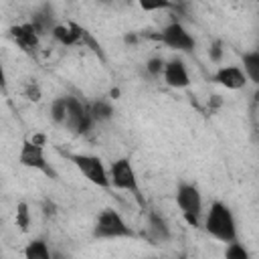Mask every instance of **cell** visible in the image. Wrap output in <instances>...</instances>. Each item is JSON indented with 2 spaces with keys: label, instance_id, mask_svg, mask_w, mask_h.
<instances>
[{
  "label": "cell",
  "instance_id": "6da1fadb",
  "mask_svg": "<svg viewBox=\"0 0 259 259\" xmlns=\"http://www.w3.org/2000/svg\"><path fill=\"white\" fill-rule=\"evenodd\" d=\"M202 229H204L206 235H210L212 239H217V241H221L225 245L237 241V221H235V214L221 200H214L208 206V210L204 212Z\"/></svg>",
  "mask_w": 259,
  "mask_h": 259
},
{
  "label": "cell",
  "instance_id": "7a4b0ae2",
  "mask_svg": "<svg viewBox=\"0 0 259 259\" xmlns=\"http://www.w3.org/2000/svg\"><path fill=\"white\" fill-rule=\"evenodd\" d=\"M174 200H176V206H178L182 219L186 221V225L192 227V229H198L202 219H204L202 217V212H204L202 194H200L198 186L192 184V182H180L176 186Z\"/></svg>",
  "mask_w": 259,
  "mask_h": 259
},
{
  "label": "cell",
  "instance_id": "3957f363",
  "mask_svg": "<svg viewBox=\"0 0 259 259\" xmlns=\"http://www.w3.org/2000/svg\"><path fill=\"white\" fill-rule=\"evenodd\" d=\"M130 237H136V233L115 208L107 206L97 214L93 223V239L109 241V239H130Z\"/></svg>",
  "mask_w": 259,
  "mask_h": 259
},
{
  "label": "cell",
  "instance_id": "277c9868",
  "mask_svg": "<svg viewBox=\"0 0 259 259\" xmlns=\"http://www.w3.org/2000/svg\"><path fill=\"white\" fill-rule=\"evenodd\" d=\"M71 162L75 164V168L85 176L87 182L99 186V188H111V180H109V168L103 164V160L99 156L93 154H71L69 156Z\"/></svg>",
  "mask_w": 259,
  "mask_h": 259
},
{
  "label": "cell",
  "instance_id": "5b68a950",
  "mask_svg": "<svg viewBox=\"0 0 259 259\" xmlns=\"http://www.w3.org/2000/svg\"><path fill=\"white\" fill-rule=\"evenodd\" d=\"M109 180L111 186L117 190H125L130 194H134L138 198V202L142 204V194H140V180L138 174L132 166V162L127 158H117L111 162L109 166Z\"/></svg>",
  "mask_w": 259,
  "mask_h": 259
},
{
  "label": "cell",
  "instance_id": "8992f818",
  "mask_svg": "<svg viewBox=\"0 0 259 259\" xmlns=\"http://www.w3.org/2000/svg\"><path fill=\"white\" fill-rule=\"evenodd\" d=\"M95 125V119L89 111V105H85L81 99L67 95V121L65 127H69L77 136H87Z\"/></svg>",
  "mask_w": 259,
  "mask_h": 259
},
{
  "label": "cell",
  "instance_id": "52a82bcc",
  "mask_svg": "<svg viewBox=\"0 0 259 259\" xmlns=\"http://www.w3.org/2000/svg\"><path fill=\"white\" fill-rule=\"evenodd\" d=\"M156 38L162 42V45H166L168 49H172V51H178V53H190L192 49H194V36L184 28V24L180 22V20H172V22H168L158 34H156Z\"/></svg>",
  "mask_w": 259,
  "mask_h": 259
},
{
  "label": "cell",
  "instance_id": "ba28073f",
  "mask_svg": "<svg viewBox=\"0 0 259 259\" xmlns=\"http://www.w3.org/2000/svg\"><path fill=\"white\" fill-rule=\"evenodd\" d=\"M18 162L20 166L24 168H30V170H38L51 178H57L55 170L51 168V164L47 162V156H45V148L32 140H24L22 146H20V152H18Z\"/></svg>",
  "mask_w": 259,
  "mask_h": 259
},
{
  "label": "cell",
  "instance_id": "9c48e42d",
  "mask_svg": "<svg viewBox=\"0 0 259 259\" xmlns=\"http://www.w3.org/2000/svg\"><path fill=\"white\" fill-rule=\"evenodd\" d=\"M162 79L168 87L172 89H186L190 85V75H188V69L184 65V61L180 57H172L170 61H166V67H164V73H162Z\"/></svg>",
  "mask_w": 259,
  "mask_h": 259
},
{
  "label": "cell",
  "instance_id": "30bf717a",
  "mask_svg": "<svg viewBox=\"0 0 259 259\" xmlns=\"http://www.w3.org/2000/svg\"><path fill=\"white\" fill-rule=\"evenodd\" d=\"M212 81L225 89H231V91H237V89H243L245 83H247V75L245 71L239 67V65H223L214 71L212 75Z\"/></svg>",
  "mask_w": 259,
  "mask_h": 259
},
{
  "label": "cell",
  "instance_id": "8fae6325",
  "mask_svg": "<svg viewBox=\"0 0 259 259\" xmlns=\"http://www.w3.org/2000/svg\"><path fill=\"white\" fill-rule=\"evenodd\" d=\"M10 36L24 49V51H34L38 47V32L34 30V26L30 22H24V24H18V26H12L10 28Z\"/></svg>",
  "mask_w": 259,
  "mask_h": 259
},
{
  "label": "cell",
  "instance_id": "7c38bea8",
  "mask_svg": "<svg viewBox=\"0 0 259 259\" xmlns=\"http://www.w3.org/2000/svg\"><path fill=\"white\" fill-rule=\"evenodd\" d=\"M53 38L65 47H73V45H81V26L75 22L69 24H57L53 30Z\"/></svg>",
  "mask_w": 259,
  "mask_h": 259
},
{
  "label": "cell",
  "instance_id": "4fadbf2b",
  "mask_svg": "<svg viewBox=\"0 0 259 259\" xmlns=\"http://www.w3.org/2000/svg\"><path fill=\"white\" fill-rule=\"evenodd\" d=\"M22 253H24V259H55L49 243L45 239H40V237L30 239Z\"/></svg>",
  "mask_w": 259,
  "mask_h": 259
},
{
  "label": "cell",
  "instance_id": "5bb4252c",
  "mask_svg": "<svg viewBox=\"0 0 259 259\" xmlns=\"http://www.w3.org/2000/svg\"><path fill=\"white\" fill-rule=\"evenodd\" d=\"M30 24H32L34 30L38 32V36H42V34H47V32L53 34V30H55V26H57V24H55V16H53V12H51L49 6H42V8L32 16Z\"/></svg>",
  "mask_w": 259,
  "mask_h": 259
},
{
  "label": "cell",
  "instance_id": "9a60e30c",
  "mask_svg": "<svg viewBox=\"0 0 259 259\" xmlns=\"http://www.w3.org/2000/svg\"><path fill=\"white\" fill-rule=\"evenodd\" d=\"M241 69L247 75V81L259 87V51H247L241 55Z\"/></svg>",
  "mask_w": 259,
  "mask_h": 259
},
{
  "label": "cell",
  "instance_id": "2e32d148",
  "mask_svg": "<svg viewBox=\"0 0 259 259\" xmlns=\"http://www.w3.org/2000/svg\"><path fill=\"white\" fill-rule=\"evenodd\" d=\"M148 229H150L152 237L158 239V241H168V239H170V227H168L166 221H164L160 214H156V212H150V214H148Z\"/></svg>",
  "mask_w": 259,
  "mask_h": 259
},
{
  "label": "cell",
  "instance_id": "e0dca14e",
  "mask_svg": "<svg viewBox=\"0 0 259 259\" xmlns=\"http://www.w3.org/2000/svg\"><path fill=\"white\" fill-rule=\"evenodd\" d=\"M89 111H91L95 121H107V119L113 117V105L107 99H95L89 105Z\"/></svg>",
  "mask_w": 259,
  "mask_h": 259
},
{
  "label": "cell",
  "instance_id": "ac0fdd59",
  "mask_svg": "<svg viewBox=\"0 0 259 259\" xmlns=\"http://www.w3.org/2000/svg\"><path fill=\"white\" fill-rule=\"evenodd\" d=\"M49 113H51V119H53L55 123L65 125V121H67V95L55 97V99L51 101Z\"/></svg>",
  "mask_w": 259,
  "mask_h": 259
},
{
  "label": "cell",
  "instance_id": "d6986e66",
  "mask_svg": "<svg viewBox=\"0 0 259 259\" xmlns=\"http://www.w3.org/2000/svg\"><path fill=\"white\" fill-rule=\"evenodd\" d=\"M225 259H251V255L243 243L233 241V243L225 245Z\"/></svg>",
  "mask_w": 259,
  "mask_h": 259
},
{
  "label": "cell",
  "instance_id": "ffe728a7",
  "mask_svg": "<svg viewBox=\"0 0 259 259\" xmlns=\"http://www.w3.org/2000/svg\"><path fill=\"white\" fill-rule=\"evenodd\" d=\"M164 67H166V61H164L162 57H152V59L146 61V71H148L152 77H162Z\"/></svg>",
  "mask_w": 259,
  "mask_h": 259
},
{
  "label": "cell",
  "instance_id": "44dd1931",
  "mask_svg": "<svg viewBox=\"0 0 259 259\" xmlns=\"http://www.w3.org/2000/svg\"><path fill=\"white\" fill-rule=\"evenodd\" d=\"M30 223V214H28V206L26 202H20L16 206V227H20V231H26Z\"/></svg>",
  "mask_w": 259,
  "mask_h": 259
},
{
  "label": "cell",
  "instance_id": "7402d4cb",
  "mask_svg": "<svg viewBox=\"0 0 259 259\" xmlns=\"http://www.w3.org/2000/svg\"><path fill=\"white\" fill-rule=\"evenodd\" d=\"M24 95H26V99H30V101H38V99H40V89H38V85H36L34 81H30V83L26 85V89H24Z\"/></svg>",
  "mask_w": 259,
  "mask_h": 259
},
{
  "label": "cell",
  "instance_id": "603a6c76",
  "mask_svg": "<svg viewBox=\"0 0 259 259\" xmlns=\"http://www.w3.org/2000/svg\"><path fill=\"white\" fill-rule=\"evenodd\" d=\"M210 59H212V61H221V47H219V45H214V47L210 49Z\"/></svg>",
  "mask_w": 259,
  "mask_h": 259
},
{
  "label": "cell",
  "instance_id": "cb8c5ba5",
  "mask_svg": "<svg viewBox=\"0 0 259 259\" xmlns=\"http://www.w3.org/2000/svg\"><path fill=\"white\" fill-rule=\"evenodd\" d=\"M138 259H156V257H138Z\"/></svg>",
  "mask_w": 259,
  "mask_h": 259
}]
</instances>
